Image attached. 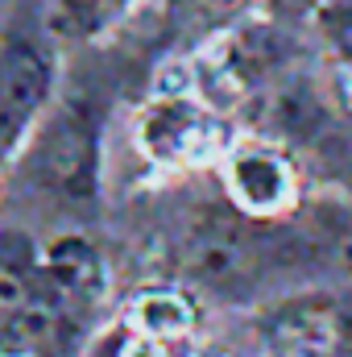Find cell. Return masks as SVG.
<instances>
[{
    "label": "cell",
    "mask_w": 352,
    "mask_h": 357,
    "mask_svg": "<svg viewBox=\"0 0 352 357\" xmlns=\"http://www.w3.org/2000/svg\"><path fill=\"white\" fill-rule=\"evenodd\" d=\"M125 324L129 333H141V337H154V341H182L195 333L199 324V312H195V299L182 295L175 287H150L141 295H133L129 312H125Z\"/></svg>",
    "instance_id": "obj_6"
},
{
    "label": "cell",
    "mask_w": 352,
    "mask_h": 357,
    "mask_svg": "<svg viewBox=\"0 0 352 357\" xmlns=\"http://www.w3.org/2000/svg\"><path fill=\"white\" fill-rule=\"evenodd\" d=\"M273 357H352V312L332 299L290 303L269 324Z\"/></svg>",
    "instance_id": "obj_4"
},
{
    "label": "cell",
    "mask_w": 352,
    "mask_h": 357,
    "mask_svg": "<svg viewBox=\"0 0 352 357\" xmlns=\"http://www.w3.org/2000/svg\"><path fill=\"white\" fill-rule=\"evenodd\" d=\"M25 303H29V287H25V278H21L13 266L0 262V333L13 328V320L21 316Z\"/></svg>",
    "instance_id": "obj_8"
},
{
    "label": "cell",
    "mask_w": 352,
    "mask_h": 357,
    "mask_svg": "<svg viewBox=\"0 0 352 357\" xmlns=\"http://www.w3.org/2000/svg\"><path fill=\"white\" fill-rule=\"evenodd\" d=\"M112 357H170L166 341H154V337H141V333H129L120 341V349Z\"/></svg>",
    "instance_id": "obj_9"
},
{
    "label": "cell",
    "mask_w": 352,
    "mask_h": 357,
    "mask_svg": "<svg viewBox=\"0 0 352 357\" xmlns=\"http://www.w3.org/2000/svg\"><path fill=\"white\" fill-rule=\"evenodd\" d=\"M42 278L63 307H95L108 295V262L83 233H58L46 241Z\"/></svg>",
    "instance_id": "obj_5"
},
{
    "label": "cell",
    "mask_w": 352,
    "mask_h": 357,
    "mask_svg": "<svg viewBox=\"0 0 352 357\" xmlns=\"http://www.w3.org/2000/svg\"><path fill=\"white\" fill-rule=\"evenodd\" d=\"M186 266L207 287H228L249 270V245L228 225H207L186 245Z\"/></svg>",
    "instance_id": "obj_7"
},
{
    "label": "cell",
    "mask_w": 352,
    "mask_h": 357,
    "mask_svg": "<svg viewBox=\"0 0 352 357\" xmlns=\"http://www.w3.org/2000/svg\"><path fill=\"white\" fill-rule=\"evenodd\" d=\"M133 137L145 162L162 171L211 167L232 146V129L224 112H216L199 96H175V91H154L145 100V108L137 112Z\"/></svg>",
    "instance_id": "obj_1"
},
{
    "label": "cell",
    "mask_w": 352,
    "mask_h": 357,
    "mask_svg": "<svg viewBox=\"0 0 352 357\" xmlns=\"http://www.w3.org/2000/svg\"><path fill=\"white\" fill-rule=\"evenodd\" d=\"M332 100L352 112V63H336L332 67Z\"/></svg>",
    "instance_id": "obj_10"
},
{
    "label": "cell",
    "mask_w": 352,
    "mask_h": 357,
    "mask_svg": "<svg viewBox=\"0 0 352 357\" xmlns=\"http://www.w3.org/2000/svg\"><path fill=\"white\" fill-rule=\"evenodd\" d=\"M50 100V67L29 46H8L0 54V158L33 133Z\"/></svg>",
    "instance_id": "obj_3"
},
{
    "label": "cell",
    "mask_w": 352,
    "mask_h": 357,
    "mask_svg": "<svg viewBox=\"0 0 352 357\" xmlns=\"http://www.w3.org/2000/svg\"><path fill=\"white\" fill-rule=\"evenodd\" d=\"M349 42H352V25H349Z\"/></svg>",
    "instance_id": "obj_12"
},
{
    "label": "cell",
    "mask_w": 352,
    "mask_h": 357,
    "mask_svg": "<svg viewBox=\"0 0 352 357\" xmlns=\"http://www.w3.org/2000/svg\"><path fill=\"white\" fill-rule=\"evenodd\" d=\"M224 191L249 220H278L298 204V171L269 137H241L220 158Z\"/></svg>",
    "instance_id": "obj_2"
},
{
    "label": "cell",
    "mask_w": 352,
    "mask_h": 357,
    "mask_svg": "<svg viewBox=\"0 0 352 357\" xmlns=\"http://www.w3.org/2000/svg\"><path fill=\"white\" fill-rule=\"evenodd\" d=\"M8 357H38V354H8Z\"/></svg>",
    "instance_id": "obj_11"
}]
</instances>
